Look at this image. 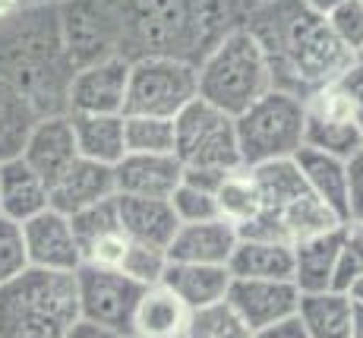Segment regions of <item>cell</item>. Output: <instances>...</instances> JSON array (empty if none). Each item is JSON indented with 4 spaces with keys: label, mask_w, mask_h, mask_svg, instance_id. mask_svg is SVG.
<instances>
[{
    "label": "cell",
    "mask_w": 363,
    "mask_h": 338,
    "mask_svg": "<svg viewBox=\"0 0 363 338\" xmlns=\"http://www.w3.org/2000/svg\"><path fill=\"white\" fill-rule=\"evenodd\" d=\"M243 26L259 41L275 89L297 98L341 80L360 60L335 38L325 16L306 10L300 0H265L250 6Z\"/></svg>",
    "instance_id": "obj_1"
},
{
    "label": "cell",
    "mask_w": 363,
    "mask_h": 338,
    "mask_svg": "<svg viewBox=\"0 0 363 338\" xmlns=\"http://www.w3.org/2000/svg\"><path fill=\"white\" fill-rule=\"evenodd\" d=\"M0 76L10 80L38 114H67L73 63L60 38L57 6H26L0 26Z\"/></svg>",
    "instance_id": "obj_2"
},
{
    "label": "cell",
    "mask_w": 363,
    "mask_h": 338,
    "mask_svg": "<svg viewBox=\"0 0 363 338\" xmlns=\"http://www.w3.org/2000/svg\"><path fill=\"white\" fill-rule=\"evenodd\" d=\"M79 320L76 272L26 269L0 288V338H64Z\"/></svg>",
    "instance_id": "obj_3"
},
{
    "label": "cell",
    "mask_w": 363,
    "mask_h": 338,
    "mask_svg": "<svg viewBox=\"0 0 363 338\" xmlns=\"http://www.w3.org/2000/svg\"><path fill=\"white\" fill-rule=\"evenodd\" d=\"M253 174L262 190V215L247 231H240V237H269L294 246L306 237L335 231L345 222L306 190L294 158L256 165Z\"/></svg>",
    "instance_id": "obj_4"
},
{
    "label": "cell",
    "mask_w": 363,
    "mask_h": 338,
    "mask_svg": "<svg viewBox=\"0 0 363 338\" xmlns=\"http://www.w3.org/2000/svg\"><path fill=\"white\" fill-rule=\"evenodd\" d=\"M196 73L199 98H206L208 104L221 108L231 117L243 114L269 89H275L259 41L243 23L225 32V38L212 51H206V58L196 63Z\"/></svg>",
    "instance_id": "obj_5"
},
{
    "label": "cell",
    "mask_w": 363,
    "mask_h": 338,
    "mask_svg": "<svg viewBox=\"0 0 363 338\" xmlns=\"http://www.w3.org/2000/svg\"><path fill=\"white\" fill-rule=\"evenodd\" d=\"M240 158L247 168L294 158L303 149V98L269 89L243 114L234 117Z\"/></svg>",
    "instance_id": "obj_6"
},
{
    "label": "cell",
    "mask_w": 363,
    "mask_h": 338,
    "mask_svg": "<svg viewBox=\"0 0 363 338\" xmlns=\"http://www.w3.org/2000/svg\"><path fill=\"white\" fill-rule=\"evenodd\" d=\"M174 155L184 168L196 171L228 174L234 168H243L234 117L208 104L206 98L190 102L174 117Z\"/></svg>",
    "instance_id": "obj_7"
},
{
    "label": "cell",
    "mask_w": 363,
    "mask_h": 338,
    "mask_svg": "<svg viewBox=\"0 0 363 338\" xmlns=\"http://www.w3.org/2000/svg\"><path fill=\"white\" fill-rule=\"evenodd\" d=\"M199 98L196 63L171 54H139L130 67L127 111L123 114L177 117Z\"/></svg>",
    "instance_id": "obj_8"
},
{
    "label": "cell",
    "mask_w": 363,
    "mask_h": 338,
    "mask_svg": "<svg viewBox=\"0 0 363 338\" xmlns=\"http://www.w3.org/2000/svg\"><path fill=\"white\" fill-rule=\"evenodd\" d=\"M199 0H130V26L145 54H171L199 63Z\"/></svg>",
    "instance_id": "obj_9"
},
{
    "label": "cell",
    "mask_w": 363,
    "mask_h": 338,
    "mask_svg": "<svg viewBox=\"0 0 363 338\" xmlns=\"http://www.w3.org/2000/svg\"><path fill=\"white\" fill-rule=\"evenodd\" d=\"M303 146L338 158H351L363 146L360 124L338 80L303 98Z\"/></svg>",
    "instance_id": "obj_10"
},
{
    "label": "cell",
    "mask_w": 363,
    "mask_h": 338,
    "mask_svg": "<svg viewBox=\"0 0 363 338\" xmlns=\"http://www.w3.org/2000/svg\"><path fill=\"white\" fill-rule=\"evenodd\" d=\"M76 294H79V320L99 322V326L130 338L133 310L139 304L143 285L127 278L121 269L79 266L76 269Z\"/></svg>",
    "instance_id": "obj_11"
},
{
    "label": "cell",
    "mask_w": 363,
    "mask_h": 338,
    "mask_svg": "<svg viewBox=\"0 0 363 338\" xmlns=\"http://www.w3.org/2000/svg\"><path fill=\"white\" fill-rule=\"evenodd\" d=\"M133 58L114 51L73 70L67 89V114H123L127 111Z\"/></svg>",
    "instance_id": "obj_12"
},
{
    "label": "cell",
    "mask_w": 363,
    "mask_h": 338,
    "mask_svg": "<svg viewBox=\"0 0 363 338\" xmlns=\"http://www.w3.org/2000/svg\"><path fill=\"white\" fill-rule=\"evenodd\" d=\"M69 222H73V234H76V244H79L82 266L121 269L123 256L130 250V237L121 224V215H117V196L69 215Z\"/></svg>",
    "instance_id": "obj_13"
},
{
    "label": "cell",
    "mask_w": 363,
    "mask_h": 338,
    "mask_svg": "<svg viewBox=\"0 0 363 338\" xmlns=\"http://www.w3.org/2000/svg\"><path fill=\"white\" fill-rule=\"evenodd\" d=\"M228 304L247 322L253 332L284 322L297 316L300 291L294 281H272V278H234L228 291Z\"/></svg>",
    "instance_id": "obj_14"
},
{
    "label": "cell",
    "mask_w": 363,
    "mask_h": 338,
    "mask_svg": "<svg viewBox=\"0 0 363 338\" xmlns=\"http://www.w3.org/2000/svg\"><path fill=\"white\" fill-rule=\"evenodd\" d=\"M26 250H29L32 269H51V272H76L82 266L79 244L73 234L69 215L48 206L45 212L32 215L23 222Z\"/></svg>",
    "instance_id": "obj_15"
},
{
    "label": "cell",
    "mask_w": 363,
    "mask_h": 338,
    "mask_svg": "<svg viewBox=\"0 0 363 338\" xmlns=\"http://www.w3.org/2000/svg\"><path fill=\"white\" fill-rule=\"evenodd\" d=\"M57 19L73 70L114 54L111 51V19L95 0H67L57 6Z\"/></svg>",
    "instance_id": "obj_16"
},
{
    "label": "cell",
    "mask_w": 363,
    "mask_h": 338,
    "mask_svg": "<svg viewBox=\"0 0 363 338\" xmlns=\"http://www.w3.org/2000/svg\"><path fill=\"white\" fill-rule=\"evenodd\" d=\"M19 158L45 180L48 187L79 158V149H76V133H73V121L69 114H45L35 130L29 133L23 146V155Z\"/></svg>",
    "instance_id": "obj_17"
},
{
    "label": "cell",
    "mask_w": 363,
    "mask_h": 338,
    "mask_svg": "<svg viewBox=\"0 0 363 338\" xmlns=\"http://www.w3.org/2000/svg\"><path fill=\"white\" fill-rule=\"evenodd\" d=\"M117 196L114 168L89 158H76L73 165L51 184V209L64 215H76Z\"/></svg>",
    "instance_id": "obj_18"
},
{
    "label": "cell",
    "mask_w": 363,
    "mask_h": 338,
    "mask_svg": "<svg viewBox=\"0 0 363 338\" xmlns=\"http://www.w3.org/2000/svg\"><path fill=\"white\" fill-rule=\"evenodd\" d=\"M180 180H184V165L177 161V155H123L114 165L117 196L171 200Z\"/></svg>",
    "instance_id": "obj_19"
},
{
    "label": "cell",
    "mask_w": 363,
    "mask_h": 338,
    "mask_svg": "<svg viewBox=\"0 0 363 338\" xmlns=\"http://www.w3.org/2000/svg\"><path fill=\"white\" fill-rule=\"evenodd\" d=\"M237 241H240V231L234 224L221 222V218H208V222L180 224L171 246H167V256H171V263L228 266Z\"/></svg>",
    "instance_id": "obj_20"
},
{
    "label": "cell",
    "mask_w": 363,
    "mask_h": 338,
    "mask_svg": "<svg viewBox=\"0 0 363 338\" xmlns=\"http://www.w3.org/2000/svg\"><path fill=\"white\" fill-rule=\"evenodd\" d=\"M117 215L130 241L162 246V250L171 246L180 228L171 200H158V196H117Z\"/></svg>",
    "instance_id": "obj_21"
},
{
    "label": "cell",
    "mask_w": 363,
    "mask_h": 338,
    "mask_svg": "<svg viewBox=\"0 0 363 338\" xmlns=\"http://www.w3.org/2000/svg\"><path fill=\"white\" fill-rule=\"evenodd\" d=\"M190 307L177 298L167 285H149L139 294L133 310L130 338H180L186 335Z\"/></svg>",
    "instance_id": "obj_22"
},
{
    "label": "cell",
    "mask_w": 363,
    "mask_h": 338,
    "mask_svg": "<svg viewBox=\"0 0 363 338\" xmlns=\"http://www.w3.org/2000/svg\"><path fill=\"white\" fill-rule=\"evenodd\" d=\"M48 206H51V187L19 155L0 161V215L23 224Z\"/></svg>",
    "instance_id": "obj_23"
},
{
    "label": "cell",
    "mask_w": 363,
    "mask_h": 338,
    "mask_svg": "<svg viewBox=\"0 0 363 338\" xmlns=\"http://www.w3.org/2000/svg\"><path fill=\"white\" fill-rule=\"evenodd\" d=\"M231 269L228 266H202V263H171L162 278V285H167L186 307L202 310L221 304L231 291Z\"/></svg>",
    "instance_id": "obj_24"
},
{
    "label": "cell",
    "mask_w": 363,
    "mask_h": 338,
    "mask_svg": "<svg viewBox=\"0 0 363 338\" xmlns=\"http://www.w3.org/2000/svg\"><path fill=\"white\" fill-rule=\"evenodd\" d=\"M294 165L300 178H303L306 190L319 202H325L338 218H347V158L303 146L294 155Z\"/></svg>",
    "instance_id": "obj_25"
},
{
    "label": "cell",
    "mask_w": 363,
    "mask_h": 338,
    "mask_svg": "<svg viewBox=\"0 0 363 338\" xmlns=\"http://www.w3.org/2000/svg\"><path fill=\"white\" fill-rule=\"evenodd\" d=\"M234 278H272L291 281L294 272V246L269 237H240L228 259Z\"/></svg>",
    "instance_id": "obj_26"
},
{
    "label": "cell",
    "mask_w": 363,
    "mask_h": 338,
    "mask_svg": "<svg viewBox=\"0 0 363 338\" xmlns=\"http://www.w3.org/2000/svg\"><path fill=\"white\" fill-rule=\"evenodd\" d=\"M338 231H325V234L306 237L294 244V272L291 281L297 285L300 294H316V291H332L335 288V272H338Z\"/></svg>",
    "instance_id": "obj_27"
},
{
    "label": "cell",
    "mask_w": 363,
    "mask_h": 338,
    "mask_svg": "<svg viewBox=\"0 0 363 338\" xmlns=\"http://www.w3.org/2000/svg\"><path fill=\"white\" fill-rule=\"evenodd\" d=\"M297 320L310 338H351L354 335V300L345 291L300 294Z\"/></svg>",
    "instance_id": "obj_28"
},
{
    "label": "cell",
    "mask_w": 363,
    "mask_h": 338,
    "mask_svg": "<svg viewBox=\"0 0 363 338\" xmlns=\"http://www.w3.org/2000/svg\"><path fill=\"white\" fill-rule=\"evenodd\" d=\"M69 121H73L79 158L114 168L127 155V146H123V114H69Z\"/></svg>",
    "instance_id": "obj_29"
},
{
    "label": "cell",
    "mask_w": 363,
    "mask_h": 338,
    "mask_svg": "<svg viewBox=\"0 0 363 338\" xmlns=\"http://www.w3.org/2000/svg\"><path fill=\"white\" fill-rule=\"evenodd\" d=\"M215 206H218V218L234 224L237 231H247L256 218L262 215V190L256 180L253 168H234L221 178L218 190H215Z\"/></svg>",
    "instance_id": "obj_30"
},
{
    "label": "cell",
    "mask_w": 363,
    "mask_h": 338,
    "mask_svg": "<svg viewBox=\"0 0 363 338\" xmlns=\"http://www.w3.org/2000/svg\"><path fill=\"white\" fill-rule=\"evenodd\" d=\"M41 121L38 108L13 86L10 80L0 76V161H10L23 155V146Z\"/></svg>",
    "instance_id": "obj_31"
},
{
    "label": "cell",
    "mask_w": 363,
    "mask_h": 338,
    "mask_svg": "<svg viewBox=\"0 0 363 338\" xmlns=\"http://www.w3.org/2000/svg\"><path fill=\"white\" fill-rule=\"evenodd\" d=\"M127 155H174V117L123 114Z\"/></svg>",
    "instance_id": "obj_32"
},
{
    "label": "cell",
    "mask_w": 363,
    "mask_h": 338,
    "mask_svg": "<svg viewBox=\"0 0 363 338\" xmlns=\"http://www.w3.org/2000/svg\"><path fill=\"white\" fill-rule=\"evenodd\" d=\"M256 332L234 313L228 300L212 307H202L190 313L186 322V338H253Z\"/></svg>",
    "instance_id": "obj_33"
},
{
    "label": "cell",
    "mask_w": 363,
    "mask_h": 338,
    "mask_svg": "<svg viewBox=\"0 0 363 338\" xmlns=\"http://www.w3.org/2000/svg\"><path fill=\"white\" fill-rule=\"evenodd\" d=\"M167 266H171V256L162 246H149V244H136L130 241V250L121 263V272L127 278H133L136 285L149 288V285H162Z\"/></svg>",
    "instance_id": "obj_34"
},
{
    "label": "cell",
    "mask_w": 363,
    "mask_h": 338,
    "mask_svg": "<svg viewBox=\"0 0 363 338\" xmlns=\"http://www.w3.org/2000/svg\"><path fill=\"white\" fill-rule=\"evenodd\" d=\"M363 272V222H341L338 231V272H335V291H345Z\"/></svg>",
    "instance_id": "obj_35"
},
{
    "label": "cell",
    "mask_w": 363,
    "mask_h": 338,
    "mask_svg": "<svg viewBox=\"0 0 363 338\" xmlns=\"http://www.w3.org/2000/svg\"><path fill=\"white\" fill-rule=\"evenodd\" d=\"M171 206L177 212L180 224H193V222H208L218 218V206H215V190H206L193 180H180L177 190L171 193Z\"/></svg>",
    "instance_id": "obj_36"
},
{
    "label": "cell",
    "mask_w": 363,
    "mask_h": 338,
    "mask_svg": "<svg viewBox=\"0 0 363 338\" xmlns=\"http://www.w3.org/2000/svg\"><path fill=\"white\" fill-rule=\"evenodd\" d=\"M29 269V250H26L23 224L0 215V288L10 285Z\"/></svg>",
    "instance_id": "obj_37"
},
{
    "label": "cell",
    "mask_w": 363,
    "mask_h": 338,
    "mask_svg": "<svg viewBox=\"0 0 363 338\" xmlns=\"http://www.w3.org/2000/svg\"><path fill=\"white\" fill-rule=\"evenodd\" d=\"M325 23L335 32V38L360 58L363 54V0H345V4H338L325 16Z\"/></svg>",
    "instance_id": "obj_38"
},
{
    "label": "cell",
    "mask_w": 363,
    "mask_h": 338,
    "mask_svg": "<svg viewBox=\"0 0 363 338\" xmlns=\"http://www.w3.org/2000/svg\"><path fill=\"white\" fill-rule=\"evenodd\" d=\"M347 218L363 222V146L347 158Z\"/></svg>",
    "instance_id": "obj_39"
},
{
    "label": "cell",
    "mask_w": 363,
    "mask_h": 338,
    "mask_svg": "<svg viewBox=\"0 0 363 338\" xmlns=\"http://www.w3.org/2000/svg\"><path fill=\"white\" fill-rule=\"evenodd\" d=\"M338 82H341V89H345L347 102H351V111H354V117H357L360 133H363V58L354 63Z\"/></svg>",
    "instance_id": "obj_40"
},
{
    "label": "cell",
    "mask_w": 363,
    "mask_h": 338,
    "mask_svg": "<svg viewBox=\"0 0 363 338\" xmlns=\"http://www.w3.org/2000/svg\"><path fill=\"white\" fill-rule=\"evenodd\" d=\"M64 338H127L121 332H114V329H104L99 322H89V320H76L73 326L67 329Z\"/></svg>",
    "instance_id": "obj_41"
},
{
    "label": "cell",
    "mask_w": 363,
    "mask_h": 338,
    "mask_svg": "<svg viewBox=\"0 0 363 338\" xmlns=\"http://www.w3.org/2000/svg\"><path fill=\"white\" fill-rule=\"evenodd\" d=\"M253 338H310V335L303 332V326H300L297 316H291V320L275 322V326H269V329H262V332H256Z\"/></svg>",
    "instance_id": "obj_42"
},
{
    "label": "cell",
    "mask_w": 363,
    "mask_h": 338,
    "mask_svg": "<svg viewBox=\"0 0 363 338\" xmlns=\"http://www.w3.org/2000/svg\"><path fill=\"white\" fill-rule=\"evenodd\" d=\"M300 4H303L306 10L319 13V16H329V13L335 10V6H338V4H345V0H300Z\"/></svg>",
    "instance_id": "obj_43"
},
{
    "label": "cell",
    "mask_w": 363,
    "mask_h": 338,
    "mask_svg": "<svg viewBox=\"0 0 363 338\" xmlns=\"http://www.w3.org/2000/svg\"><path fill=\"white\" fill-rule=\"evenodd\" d=\"M23 10H26V0H0V26Z\"/></svg>",
    "instance_id": "obj_44"
},
{
    "label": "cell",
    "mask_w": 363,
    "mask_h": 338,
    "mask_svg": "<svg viewBox=\"0 0 363 338\" xmlns=\"http://www.w3.org/2000/svg\"><path fill=\"white\" fill-rule=\"evenodd\" d=\"M345 294L354 300V304H363V272H360V276L351 281V285L345 288Z\"/></svg>",
    "instance_id": "obj_45"
},
{
    "label": "cell",
    "mask_w": 363,
    "mask_h": 338,
    "mask_svg": "<svg viewBox=\"0 0 363 338\" xmlns=\"http://www.w3.org/2000/svg\"><path fill=\"white\" fill-rule=\"evenodd\" d=\"M351 338H363V304H354V335Z\"/></svg>",
    "instance_id": "obj_46"
},
{
    "label": "cell",
    "mask_w": 363,
    "mask_h": 338,
    "mask_svg": "<svg viewBox=\"0 0 363 338\" xmlns=\"http://www.w3.org/2000/svg\"><path fill=\"white\" fill-rule=\"evenodd\" d=\"M67 0H26V6H60Z\"/></svg>",
    "instance_id": "obj_47"
},
{
    "label": "cell",
    "mask_w": 363,
    "mask_h": 338,
    "mask_svg": "<svg viewBox=\"0 0 363 338\" xmlns=\"http://www.w3.org/2000/svg\"><path fill=\"white\" fill-rule=\"evenodd\" d=\"M247 4H250V6H256V4H265V0H247Z\"/></svg>",
    "instance_id": "obj_48"
},
{
    "label": "cell",
    "mask_w": 363,
    "mask_h": 338,
    "mask_svg": "<svg viewBox=\"0 0 363 338\" xmlns=\"http://www.w3.org/2000/svg\"><path fill=\"white\" fill-rule=\"evenodd\" d=\"M180 338H186V335H180Z\"/></svg>",
    "instance_id": "obj_49"
},
{
    "label": "cell",
    "mask_w": 363,
    "mask_h": 338,
    "mask_svg": "<svg viewBox=\"0 0 363 338\" xmlns=\"http://www.w3.org/2000/svg\"><path fill=\"white\" fill-rule=\"evenodd\" d=\"M360 58H363V54H360Z\"/></svg>",
    "instance_id": "obj_50"
}]
</instances>
